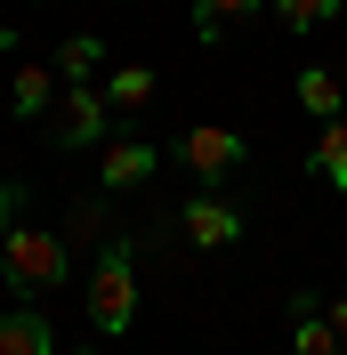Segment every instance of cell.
<instances>
[{
  "label": "cell",
  "mask_w": 347,
  "mask_h": 355,
  "mask_svg": "<svg viewBox=\"0 0 347 355\" xmlns=\"http://www.w3.org/2000/svg\"><path fill=\"white\" fill-rule=\"evenodd\" d=\"M0 355H57L49 315L41 307H8V315H0Z\"/></svg>",
  "instance_id": "7"
},
{
  "label": "cell",
  "mask_w": 347,
  "mask_h": 355,
  "mask_svg": "<svg viewBox=\"0 0 347 355\" xmlns=\"http://www.w3.org/2000/svg\"><path fill=\"white\" fill-rule=\"evenodd\" d=\"M339 97H347V89L331 81L323 65H307V73H299V105L315 113V121H339Z\"/></svg>",
  "instance_id": "14"
},
{
  "label": "cell",
  "mask_w": 347,
  "mask_h": 355,
  "mask_svg": "<svg viewBox=\"0 0 347 355\" xmlns=\"http://www.w3.org/2000/svg\"><path fill=\"white\" fill-rule=\"evenodd\" d=\"M97 73H105V49L89 41V33H81V41H65V49H57V81H65V89H89Z\"/></svg>",
  "instance_id": "9"
},
{
  "label": "cell",
  "mask_w": 347,
  "mask_h": 355,
  "mask_svg": "<svg viewBox=\"0 0 347 355\" xmlns=\"http://www.w3.org/2000/svg\"><path fill=\"white\" fill-rule=\"evenodd\" d=\"M17 210H24V186H8V178H0V243H8V234H17Z\"/></svg>",
  "instance_id": "17"
},
{
  "label": "cell",
  "mask_w": 347,
  "mask_h": 355,
  "mask_svg": "<svg viewBox=\"0 0 347 355\" xmlns=\"http://www.w3.org/2000/svg\"><path fill=\"white\" fill-rule=\"evenodd\" d=\"M178 162H186L194 178H226V170L242 162V137H235V130H218V121H202V130L178 137Z\"/></svg>",
  "instance_id": "5"
},
{
  "label": "cell",
  "mask_w": 347,
  "mask_h": 355,
  "mask_svg": "<svg viewBox=\"0 0 347 355\" xmlns=\"http://www.w3.org/2000/svg\"><path fill=\"white\" fill-rule=\"evenodd\" d=\"M291 355H347L339 331H331V315L315 307V299H299V339H291Z\"/></svg>",
  "instance_id": "11"
},
{
  "label": "cell",
  "mask_w": 347,
  "mask_h": 355,
  "mask_svg": "<svg viewBox=\"0 0 347 355\" xmlns=\"http://www.w3.org/2000/svg\"><path fill=\"white\" fill-rule=\"evenodd\" d=\"M242 17H259V0H194V41H218Z\"/></svg>",
  "instance_id": "13"
},
{
  "label": "cell",
  "mask_w": 347,
  "mask_h": 355,
  "mask_svg": "<svg viewBox=\"0 0 347 355\" xmlns=\"http://www.w3.org/2000/svg\"><path fill=\"white\" fill-rule=\"evenodd\" d=\"M89 323L105 339L137 323V275H130V243H121V234H113V243L97 250V266H89Z\"/></svg>",
  "instance_id": "2"
},
{
  "label": "cell",
  "mask_w": 347,
  "mask_h": 355,
  "mask_svg": "<svg viewBox=\"0 0 347 355\" xmlns=\"http://www.w3.org/2000/svg\"><path fill=\"white\" fill-rule=\"evenodd\" d=\"M323 315H331V331H339V347H347V291H339V299H331Z\"/></svg>",
  "instance_id": "18"
},
{
  "label": "cell",
  "mask_w": 347,
  "mask_h": 355,
  "mask_svg": "<svg viewBox=\"0 0 347 355\" xmlns=\"http://www.w3.org/2000/svg\"><path fill=\"white\" fill-rule=\"evenodd\" d=\"M178 226H186V243H194V250H226V243L242 234V210H235V202H218V194H194L186 210H178Z\"/></svg>",
  "instance_id": "4"
},
{
  "label": "cell",
  "mask_w": 347,
  "mask_h": 355,
  "mask_svg": "<svg viewBox=\"0 0 347 355\" xmlns=\"http://www.w3.org/2000/svg\"><path fill=\"white\" fill-rule=\"evenodd\" d=\"M275 17H282V33H315V24L339 17V0H275Z\"/></svg>",
  "instance_id": "15"
},
{
  "label": "cell",
  "mask_w": 347,
  "mask_h": 355,
  "mask_svg": "<svg viewBox=\"0 0 347 355\" xmlns=\"http://www.w3.org/2000/svg\"><path fill=\"white\" fill-rule=\"evenodd\" d=\"M73 266V243L65 234H49V226H17L8 243H0V283L17 291V299H41V291L65 283Z\"/></svg>",
  "instance_id": "1"
},
{
  "label": "cell",
  "mask_w": 347,
  "mask_h": 355,
  "mask_svg": "<svg viewBox=\"0 0 347 355\" xmlns=\"http://www.w3.org/2000/svg\"><path fill=\"white\" fill-rule=\"evenodd\" d=\"M8 105H17L24 121H41V113L57 105V65H17L8 73Z\"/></svg>",
  "instance_id": "8"
},
{
  "label": "cell",
  "mask_w": 347,
  "mask_h": 355,
  "mask_svg": "<svg viewBox=\"0 0 347 355\" xmlns=\"http://www.w3.org/2000/svg\"><path fill=\"white\" fill-rule=\"evenodd\" d=\"M97 97H105V113H137V105L153 97V73H146V65H121V73H105Z\"/></svg>",
  "instance_id": "10"
},
{
  "label": "cell",
  "mask_w": 347,
  "mask_h": 355,
  "mask_svg": "<svg viewBox=\"0 0 347 355\" xmlns=\"http://www.w3.org/2000/svg\"><path fill=\"white\" fill-rule=\"evenodd\" d=\"M65 243H113V234H105V194L73 202V218H65Z\"/></svg>",
  "instance_id": "16"
},
{
  "label": "cell",
  "mask_w": 347,
  "mask_h": 355,
  "mask_svg": "<svg viewBox=\"0 0 347 355\" xmlns=\"http://www.w3.org/2000/svg\"><path fill=\"white\" fill-rule=\"evenodd\" d=\"M307 170L323 178V186H339V194H347V121H323V146L307 154Z\"/></svg>",
  "instance_id": "12"
},
{
  "label": "cell",
  "mask_w": 347,
  "mask_h": 355,
  "mask_svg": "<svg viewBox=\"0 0 347 355\" xmlns=\"http://www.w3.org/2000/svg\"><path fill=\"white\" fill-rule=\"evenodd\" d=\"M153 146H137V137H113L105 154H97V186H105V194H121V186H146L153 178Z\"/></svg>",
  "instance_id": "6"
},
{
  "label": "cell",
  "mask_w": 347,
  "mask_h": 355,
  "mask_svg": "<svg viewBox=\"0 0 347 355\" xmlns=\"http://www.w3.org/2000/svg\"><path fill=\"white\" fill-rule=\"evenodd\" d=\"M49 137H57V146H97V137H105V97H97V89H57Z\"/></svg>",
  "instance_id": "3"
}]
</instances>
